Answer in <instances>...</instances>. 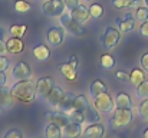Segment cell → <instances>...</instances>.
Returning a JSON list of instances; mask_svg holds the SVG:
<instances>
[{"label": "cell", "mask_w": 148, "mask_h": 138, "mask_svg": "<svg viewBox=\"0 0 148 138\" xmlns=\"http://www.w3.org/2000/svg\"><path fill=\"white\" fill-rule=\"evenodd\" d=\"M68 63L72 66V68H75V69H78V66H79V60H78V56H75V55H72L69 59H68Z\"/></svg>", "instance_id": "obj_43"}, {"label": "cell", "mask_w": 148, "mask_h": 138, "mask_svg": "<svg viewBox=\"0 0 148 138\" xmlns=\"http://www.w3.org/2000/svg\"><path fill=\"white\" fill-rule=\"evenodd\" d=\"M71 119V122H76V124H81V125H85L86 124V119H85V112L84 111H79V109H71L68 114H66Z\"/></svg>", "instance_id": "obj_27"}, {"label": "cell", "mask_w": 148, "mask_h": 138, "mask_svg": "<svg viewBox=\"0 0 148 138\" xmlns=\"http://www.w3.org/2000/svg\"><path fill=\"white\" fill-rule=\"evenodd\" d=\"M59 71H60V73H62L68 81H71V82H75V81L78 79V69L72 68L68 62L59 65Z\"/></svg>", "instance_id": "obj_21"}, {"label": "cell", "mask_w": 148, "mask_h": 138, "mask_svg": "<svg viewBox=\"0 0 148 138\" xmlns=\"http://www.w3.org/2000/svg\"><path fill=\"white\" fill-rule=\"evenodd\" d=\"M115 79L122 82V84H128L130 82V75L127 72H124V71H116L115 72Z\"/></svg>", "instance_id": "obj_37"}, {"label": "cell", "mask_w": 148, "mask_h": 138, "mask_svg": "<svg viewBox=\"0 0 148 138\" xmlns=\"http://www.w3.org/2000/svg\"><path fill=\"white\" fill-rule=\"evenodd\" d=\"M138 115L143 121H147L148 122V98L147 99H143L138 105Z\"/></svg>", "instance_id": "obj_35"}, {"label": "cell", "mask_w": 148, "mask_h": 138, "mask_svg": "<svg viewBox=\"0 0 148 138\" xmlns=\"http://www.w3.org/2000/svg\"><path fill=\"white\" fill-rule=\"evenodd\" d=\"M85 119H86V124H94V122H101V112L91 104L85 111Z\"/></svg>", "instance_id": "obj_24"}, {"label": "cell", "mask_w": 148, "mask_h": 138, "mask_svg": "<svg viewBox=\"0 0 148 138\" xmlns=\"http://www.w3.org/2000/svg\"><path fill=\"white\" fill-rule=\"evenodd\" d=\"M4 35H6V30L0 26V39H4Z\"/></svg>", "instance_id": "obj_45"}, {"label": "cell", "mask_w": 148, "mask_h": 138, "mask_svg": "<svg viewBox=\"0 0 148 138\" xmlns=\"http://www.w3.org/2000/svg\"><path fill=\"white\" fill-rule=\"evenodd\" d=\"M111 3L115 9H130L137 6L138 0H112Z\"/></svg>", "instance_id": "obj_33"}, {"label": "cell", "mask_w": 148, "mask_h": 138, "mask_svg": "<svg viewBox=\"0 0 148 138\" xmlns=\"http://www.w3.org/2000/svg\"><path fill=\"white\" fill-rule=\"evenodd\" d=\"M65 95H66V91H65L62 87L55 85V87H53V89H52L50 93L48 95V98L45 99V102H46V105H48L49 108H52V109H58V108H59V105L62 104V101H63Z\"/></svg>", "instance_id": "obj_11"}, {"label": "cell", "mask_w": 148, "mask_h": 138, "mask_svg": "<svg viewBox=\"0 0 148 138\" xmlns=\"http://www.w3.org/2000/svg\"><path fill=\"white\" fill-rule=\"evenodd\" d=\"M10 59L6 58V55H0V71H4L7 72L10 69Z\"/></svg>", "instance_id": "obj_38"}, {"label": "cell", "mask_w": 148, "mask_h": 138, "mask_svg": "<svg viewBox=\"0 0 148 138\" xmlns=\"http://www.w3.org/2000/svg\"><path fill=\"white\" fill-rule=\"evenodd\" d=\"M16 99L13 98L12 95V91H10V87H0V105L4 109H10L13 105H14Z\"/></svg>", "instance_id": "obj_16"}, {"label": "cell", "mask_w": 148, "mask_h": 138, "mask_svg": "<svg viewBox=\"0 0 148 138\" xmlns=\"http://www.w3.org/2000/svg\"><path fill=\"white\" fill-rule=\"evenodd\" d=\"M36 1H46V0H36Z\"/></svg>", "instance_id": "obj_50"}, {"label": "cell", "mask_w": 148, "mask_h": 138, "mask_svg": "<svg viewBox=\"0 0 148 138\" xmlns=\"http://www.w3.org/2000/svg\"><path fill=\"white\" fill-rule=\"evenodd\" d=\"M73 98H75V95H73V93L66 92V95H65V98H63L62 104L59 105L58 111H62V112L68 114L71 109H73Z\"/></svg>", "instance_id": "obj_26"}, {"label": "cell", "mask_w": 148, "mask_h": 138, "mask_svg": "<svg viewBox=\"0 0 148 138\" xmlns=\"http://www.w3.org/2000/svg\"><path fill=\"white\" fill-rule=\"evenodd\" d=\"M99 65H101L102 69L111 71V69H114V66H115V59H114V56L109 55V53H102L101 58H99Z\"/></svg>", "instance_id": "obj_29"}, {"label": "cell", "mask_w": 148, "mask_h": 138, "mask_svg": "<svg viewBox=\"0 0 148 138\" xmlns=\"http://www.w3.org/2000/svg\"><path fill=\"white\" fill-rule=\"evenodd\" d=\"M46 122L49 124H55V125H59L62 130L71 122L69 117L62 112V111H58V109H53V111H49L46 112Z\"/></svg>", "instance_id": "obj_12"}, {"label": "cell", "mask_w": 148, "mask_h": 138, "mask_svg": "<svg viewBox=\"0 0 148 138\" xmlns=\"http://www.w3.org/2000/svg\"><path fill=\"white\" fill-rule=\"evenodd\" d=\"M66 30L62 26H50L46 30V42L52 47H58L63 43Z\"/></svg>", "instance_id": "obj_8"}, {"label": "cell", "mask_w": 148, "mask_h": 138, "mask_svg": "<svg viewBox=\"0 0 148 138\" xmlns=\"http://www.w3.org/2000/svg\"><path fill=\"white\" fill-rule=\"evenodd\" d=\"M92 102L89 101V98L84 93H79V95H75L73 98V108L75 109H79V111H85Z\"/></svg>", "instance_id": "obj_25"}, {"label": "cell", "mask_w": 148, "mask_h": 138, "mask_svg": "<svg viewBox=\"0 0 148 138\" xmlns=\"http://www.w3.org/2000/svg\"><path fill=\"white\" fill-rule=\"evenodd\" d=\"M3 138H25L23 133L17 128H10L6 131V134L3 135Z\"/></svg>", "instance_id": "obj_36"}, {"label": "cell", "mask_w": 148, "mask_h": 138, "mask_svg": "<svg viewBox=\"0 0 148 138\" xmlns=\"http://www.w3.org/2000/svg\"><path fill=\"white\" fill-rule=\"evenodd\" d=\"M32 55L36 60L45 62L50 58V47L48 43H38L32 47Z\"/></svg>", "instance_id": "obj_14"}, {"label": "cell", "mask_w": 148, "mask_h": 138, "mask_svg": "<svg viewBox=\"0 0 148 138\" xmlns=\"http://www.w3.org/2000/svg\"><path fill=\"white\" fill-rule=\"evenodd\" d=\"M43 138H45V137H43Z\"/></svg>", "instance_id": "obj_51"}, {"label": "cell", "mask_w": 148, "mask_h": 138, "mask_svg": "<svg viewBox=\"0 0 148 138\" xmlns=\"http://www.w3.org/2000/svg\"><path fill=\"white\" fill-rule=\"evenodd\" d=\"M66 12L63 0H46L42 3V13L48 17H60Z\"/></svg>", "instance_id": "obj_6"}, {"label": "cell", "mask_w": 148, "mask_h": 138, "mask_svg": "<svg viewBox=\"0 0 148 138\" xmlns=\"http://www.w3.org/2000/svg\"><path fill=\"white\" fill-rule=\"evenodd\" d=\"M121 36H122V32H121L119 29L109 26V27H106V29L102 32V35H101V38H99V43H101V46H102L103 49L111 50V49H114L115 46L119 43Z\"/></svg>", "instance_id": "obj_4"}, {"label": "cell", "mask_w": 148, "mask_h": 138, "mask_svg": "<svg viewBox=\"0 0 148 138\" xmlns=\"http://www.w3.org/2000/svg\"><path fill=\"white\" fill-rule=\"evenodd\" d=\"M135 17L130 13V12H127L122 17H118V19H115V23H116V26H118V29L122 32V33H130V32H132L134 29H135Z\"/></svg>", "instance_id": "obj_13"}, {"label": "cell", "mask_w": 148, "mask_h": 138, "mask_svg": "<svg viewBox=\"0 0 148 138\" xmlns=\"http://www.w3.org/2000/svg\"><path fill=\"white\" fill-rule=\"evenodd\" d=\"M106 133V128L102 122H94V124H85L82 138H103Z\"/></svg>", "instance_id": "obj_10"}, {"label": "cell", "mask_w": 148, "mask_h": 138, "mask_svg": "<svg viewBox=\"0 0 148 138\" xmlns=\"http://www.w3.org/2000/svg\"><path fill=\"white\" fill-rule=\"evenodd\" d=\"M43 137L45 138H63V130L59 125L46 122L43 128Z\"/></svg>", "instance_id": "obj_20"}, {"label": "cell", "mask_w": 148, "mask_h": 138, "mask_svg": "<svg viewBox=\"0 0 148 138\" xmlns=\"http://www.w3.org/2000/svg\"><path fill=\"white\" fill-rule=\"evenodd\" d=\"M6 47H7V53L10 55H19L25 50V42L22 38H14L10 36L6 41Z\"/></svg>", "instance_id": "obj_15"}, {"label": "cell", "mask_w": 148, "mask_h": 138, "mask_svg": "<svg viewBox=\"0 0 148 138\" xmlns=\"http://www.w3.org/2000/svg\"><path fill=\"white\" fill-rule=\"evenodd\" d=\"M143 138H148V127L143 131Z\"/></svg>", "instance_id": "obj_46"}, {"label": "cell", "mask_w": 148, "mask_h": 138, "mask_svg": "<svg viewBox=\"0 0 148 138\" xmlns=\"http://www.w3.org/2000/svg\"><path fill=\"white\" fill-rule=\"evenodd\" d=\"M7 53V47H6V41L0 39V55H6Z\"/></svg>", "instance_id": "obj_44"}, {"label": "cell", "mask_w": 148, "mask_h": 138, "mask_svg": "<svg viewBox=\"0 0 148 138\" xmlns=\"http://www.w3.org/2000/svg\"><path fill=\"white\" fill-rule=\"evenodd\" d=\"M145 71L143 68H134L130 73V82L134 85V87H138L141 82L145 81Z\"/></svg>", "instance_id": "obj_23"}, {"label": "cell", "mask_w": 148, "mask_h": 138, "mask_svg": "<svg viewBox=\"0 0 148 138\" xmlns=\"http://www.w3.org/2000/svg\"><path fill=\"white\" fill-rule=\"evenodd\" d=\"M9 35L10 36H14V38H23L27 32V26L26 25H10L9 29H7Z\"/></svg>", "instance_id": "obj_30"}, {"label": "cell", "mask_w": 148, "mask_h": 138, "mask_svg": "<svg viewBox=\"0 0 148 138\" xmlns=\"http://www.w3.org/2000/svg\"><path fill=\"white\" fill-rule=\"evenodd\" d=\"M106 92H108V87H106V84H105L103 81L95 79V81L91 82V85H89V96H91V98L99 96V95L106 93Z\"/></svg>", "instance_id": "obj_19"}, {"label": "cell", "mask_w": 148, "mask_h": 138, "mask_svg": "<svg viewBox=\"0 0 148 138\" xmlns=\"http://www.w3.org/2000/svg\"><path fill=\"white\" fill-rule=\"evenodd\" d=\"M92 105L98 109L101 114H103V115L112 114V112L115 111V108H116V106H115V99L109 95V92L92 98Z\"/></svg>", "instance_id": "obj_5"}, {"label": "cell", "mask_w": 148, "mask_h": 138, "mask_svg": "<svg viewBox=\"0 0 148 138\" xmlns=\"http://www.w3.org/2000/svg\"><path fill=\"white\" fill-rule=\"evenodd\" d=\"M140 35L143 36V38H147L148 39V22H144V23H141V26H140Z\"/></svg>", "instance_id": "obj_41"}, {"label": "cell", "mask_w": 148, "mask_h": 138, "mask_svg": "<svg viewBox=\"0 0 148 138\" xmlns=\"http://www.w3.org/2000/svg\"><path fill=\"white\" fill-rule=\"evenodd\" d=\"M89 13H91V17L94 19H101L103 16V7L99 4V3H92L89 4Z\"/></svg>", "instance_id": "obj_34"}, {"label": "cell", "mask_w": 148, "mask_h": 138, "mask_svg": "<svg viewBox=\"0 0 148 138\" xmlns=\"http://www.w3.org/2000/svg\"><path fill=\"white\" fill-rule=\"evenodd\" d=\"M144 4H145V6L148 7V0H144Z\"/></svg>", "instance_id": "obj_47"}, {"label": "cell", "mask_w": 148, "mask_h": 138, "mask_svg": "<svg viewBox=\"0 0 148 138\" xmlns=\"http://www.w3.org/2000/svg\"><path fill=\"white\" fill-rule=\"evenodd\" d=\"M82 1H85V3H89V1H91V0H82Z\"/></svg>", "instance_id": "obj_48"}, {"label": "cell", "mask_w": 148, "mask_h": 138, "mask_svg": "<svg viewBox=\"0 0 148 138\" xmlns=\"http://www.w3.org/2000/svg\"><path fill=\"white\" fill-rule=\"evenodd\" d=\"M79 1L81 0H63V3H65V6H66L68 10H72V9L78 7L79 6Z\"/></svg>", "instance_id": "obj_40"}, {"label": "cell", "mask_w": 148, "mask_h": 138, "mask_svg": "<svg viewBox=\"0 0 148 138\" xmlns=\"http://www.w3.org/2000/svg\"><path fill=\"white\" fill-rule=\"evenodd\" d=\"M134 121V111L132 108H115L112 117L108 119V125L114 130L125 128Z\"/></svg>", "instance_id": "obj_2"}, {"label": "cell", "mask_w": 148, "mask_h": 138, "mask_svg": "<svg viewBox=\"0 0 148 138\" xmlns=\"http://www.w3.org/2000/svg\"><path fill=\"white\" fill-rule=\"evenodd\" d=\"M115 106L116 108H132L134 102L128 92H119L115 98Z\"/></svg>", "instance_id": "obj_22"}, {"label": "cell", "mask_w": 148, "mask_h": 138, "mask_svg": "<svg viewBox=\"0 0 148 138\" xmlns=\"http://www.w3.org/2000/svg\"><path fill=\"white\" fill-rule=\"evenodd\" d=\"M135 96L138 99H147L148 98V81L145 79L144 82H141L138 87H135Z\"/></svg>", "instance_id": "obj_32"}, {"label": "cell", "mask_w": 148, "mask_h": 138, "mask_svg": "<svg viewBox=\"0 0 148 138\" xmlns=\"http://www.w3.org/2000/svg\"><path fill=\"white\" fill-rule=\"evenodd\" d=\"M13 10L17 14H26L32 10V4L27 0H16L13 3Z\"/></svg>", "instance_id": "obj_28"}, {"label": "cell", "mask_w": 148, "mask_h": 138, "mask_svg": "<svg viewBox=\"0 0 148 138\" xmlns=\"http://www.w3.org/2000/svg\"><path fill=\"white\" fill-rule=\"evenodd\" d=\"M10 78L17 82V81H26V79H32V68L27 62L25 60H19L17 63H14V66L10 71Z\"/></svg>", "instance_id": "obj_7"}, {"label": "cell", "mask_w": 148, "mask_h": 138, "mask_svg": "<svg viewBox=\"0 0 148 138\" xmlns=\"http://www.w3.org/2000/svg\"><path fill=\"white\" fill-rule=\"evenodd\" d=\"M59 23L60 26L66 30V33H71L72 36H82L85 33V29H84V25H81L79 22H76L72 16H71V12H65L60 17H59Z\"/></svg>", "instance_id": "obj_3"}, {"label": "cell", "mask_w": 148, "mask_h": 138, "mask_svg": "<svg viewBox=\"0 0 148 138\" xmlns=\"http://www.w3.org/2000/svg\"><path fill=\"white\" fill-rule=\"evenodd\" d=\"M7 84H9V76H7V72L0 71V87H6Z\"/></svg>", "instance_id": "obj_42"}, {"label": "cell", "mask_w": 148, "mask_h": 138, "mask_svg": "<svg viewBox=\"0 0 148 138\" xmlns=\"http://www.w3.org/2000/svg\"><path fill=\"white\" fill-rule=\"evenodd\" d=\"M82 125L76 124V122H69L65 128H63V137L65 138H79L82 137Z\"/></svg>", "instance_id": "obj_18"}, {"label": "cell", "mask_w": 148, "mask_h": 138, "mask_svg": "<svg viewBox=\"0 0 148 138\" xmlns=\"http://www.w3.org/2000/svg\"><path fill=\"white\" fill-rule=\"evenodd\" d=\"M1 111H3V108H1V105H0V114H1Z\"/></svg>", "instance_id": "obj_49"}, {"label": "cell", "mask_w": 148, "mask_h": 138, "mask_svg": "<svg viewBox=\"0 0 148 138\" xmlns=\"http://www.w3.org/2000/svg\"><path fill=\"white\" fill-rule=\"evenodd\" d=\"M55 87V79L52 76H40L36 81V95L38 99L45 101L48 98V95L50 93V91Z\"/></svg>", "instance_id": "obj_9"}, {"label": "cell", "mask_w": 148, "mask_h": 138, "mask_svg": "<svg viewBox=\"0 0 148 138\" xmlns=\"http://www.w3.org/2000/svg\"><path fill=\"white\" fill-rule=\"evenodd\" d=\"M134 17H135V20L140 22V23L148 22V7L147 6H138V7L135 9Z\"/></svg>", "instance_id": "obj_31"}, {"label": "cell", "mask_w": 148, "mask_h": 138, "mask_svg": "<svg viewBox=\"0 0 148 138\" xmlns=\"http://www.w3.org/2000/svg\"><path fill=\"white\" fill-rule=\"evenodd\" d=\"M140 65H141V68L148 73V52L143 53V56L140 58Z\"/></svg>", "instance_id": "obj_39"}, {"label": "cell", "mask_w": 148, "mask_h": 138, "mask_svg": "<svg viewBox=\"0 0 148 138\" xmlns=\"http://www.w3.org/2000/svg\"><path fill=\"white\" fill-rule=\"evenodd\" d=\"M69 12H71V16H72L76 22H79L81 25L86 23V22L89 20V17H91L89 9H88L86 6H84V4H79L78 7H75V9L69 10Z\"/></svg>", "instance_id": "obj_17"}, {"label": "cell", "mask_w": 148, "mask_h": 138, "mask_svg": "<svg viewBox=\"0 0 148 138\" xmlns=\"http://www.w3.org/2000/svg\"><path fill=\"white\" fill-rule=\"evenodd\" d=\"M10 91L13 98L20 104H32L38 95H36V81L26 79V81H17L10 85Z\"/></svg>", "instance_id": "obj_1"}]
</instances>
